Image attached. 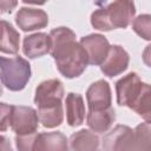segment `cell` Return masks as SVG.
<instances>
[{
  "mask_svg": "<svg viewBox=\"0 0 151 151\" xmlns=\"http://www.w3.org/2000/svg\"><path fill=\"white\" fill-rule=\"evenodd\" d=\"M51 41L50 53L61 76L73 79L83 74L88 61L81 45L76 40V33L68 27H57L48 34Z\"/></svg>",
  "mask_w": 151,
  "mask_h": 151,
  "instance_id": "cell-1",
  "label": "cell"
},
{
  "mask_svg": "<svg viewBox=\"0 0 151 151\" xmlns=\"http://www.w3.org/2000/svg\"><path fill=\"white\" fill-rule=\"evenodd\" d=\"M117 103L138 113L146 123H150V85L143 83L136 72H131L116 83Z\"/></svg>",
  "mask_w": 151,
  "mask_h": 151,
  "instance_id": "cell-2",
  "label": "cell"
},
{
  "mask_svg": "<svg viewBox=\"0 0 151 151\" xmlns=\"http://www.w3.org/2000/svg\"><path fill=\"white\" fill-rule=\"evenodd\" d=\"M136 6L132 1H114L97 8L91 14V25L98 31L126 28L134 19Z\"/></svg>",
  "mask_w": 151,
  "mask_h": 151,
  "instance_id": "cell-3",
  "label": "cell"
},
{
  "mask_svg": "<svg viewBox=\"0 0 151 151\" xmlns=\"http://www.w3.org/2000/svg\"><path fill=\"white\" fill-rule=\"evenodd\" d=\"M31 65L22 57H0V78L9 91H21L31 79Z\"/></svg>",
  "mask_w": 151,
  "mask_h": 151,
  "instance_id": "cell-4",
  "label": "cell"
},
{
  "mask_svg": "<svg viewBox=\"0 0 151 151\" xmlns=\"http://www.w3.org/2000/svg\"><path fill=\"white\" fill-rule=\"evenodd\" d=\"M64 86L59 79H48L41 81L34 94V104L38 110H48L63 106Z\"/></svg>",
  "mask_w": 151,
  "mask_h": 151,
  "instance_id": "cell-5",
  "label": "cell"
},
{
  "mask_svg": "<svg viewBox=\"0 0 151 151\" xmlns=\"http://www.w3.org/2000/svg\"><path fill=\"white\" fill-rule=\"evenodd\" d=\"M9 126L15 136H26L37 133L39 118L37 110L31 106L13 105L9 118Z\"/></svg>",
  "mask_w": 151,
  "mask_h": 151,
  "instance_id": "cell-6",
  "label": "cell"
},
{
  "mask_svg": "<svg viewBox=\"0 0 151 151\" xmlns=\"http://www.w3.org/2000/svg\"><path fill=\"white\" fill-rule=\"evenodd\" d=\"M79 44L81 45V47L84 48L87 55L88 64L94 65V66L103 64L111 46L109 40L104 35L97 34V33L83 37Z\"/></svg>",
  "mask_w": 151,
  "mask_h": 151,
  "instance_id": "cell-7",
  "label": "cell"
},
{
  "mask_svg": "<svg viewBox=\"0 0 151 151\" xmlns=\"http://www.w3.org/2000/svg\"><path fill=\"white\" fill-rule=\"evenodd\" d=\"M134 131L127 125H117L103 138V151H130Z\"/></svg>",
  "mask_w": 151,
  "mask_h": 151,
  "instance_id": "cell-8",
  "label": "cell"
},
{
  "mask_svg": "<svg viewBox=\"0 0 151 151\" xmlns=\"http://www.w3.org/2000/svg\"><path fill=\"white\" fill-rule=\"evenodd\" d=\"M130 63V55L129 53L119 45H112L110 46L109 53L100 65V71L104 73V76L109 78H113L116 76L122 74L127 67Z\"/></svg>",
  "mask_w": 151,
  "mask_h": 151,
  "instance_id": "cell-9",
  "label": "cell"
},
{
  "mask_svg": "<svg viewBox=\"0 0 151 151\" xmlns=\"http://www.w3.org/2000/svg\"><path fill=\"white\" fill-rule=\"evenodd\" d=\"M86 100L88 111H100L111 107L112 94L110 84L104 79L92 83L86 91Z\"/></svg>",
  "mask_w": 151,
  "mask_h": 151,
  "instance_id": "cell-10",
  "label": "cell"
},
{
  "mask_svg": "<svg viewBox=\"0 0 151 151\" xmlns=\"http://www.w3.org/2000/svg\"><path fill=\"white\" fill-rule=\"evenodd\" d=\"M15 22L24 32L45 28L48 25V15L44 9L21 7L15 14Z\"/></svg>",
  "mask_w": 151,
  "mask_h": 151,
  "instance_id": "cell-11",
  "label": "cell"
},
{
  "mask_svg": "<svg viewBox=\"0 0 151 151\" xmlns=\"http://www.w3.org/2000/svg\"><path fill=\"white\" fill-rule=\"evenodd\" d=\"M32 151H68V139L59 131L37 133Z\"/></svg>",
  "mask_w": 151,
  "mask_h": 151,
  "instance_id": "cell-12",
  "label": "cell"
},
{
  "mask_svg": "<svg viewBox=\"0 0 151 151\" xmlns=\"http://www.w3.org/2000/svg\"><path fill=\"white\" fill-rule=\"evenodd\" d=\"M50 48L51 41L47 33L38 32L24 38L22 52L29 59H37L50 53Z\"/></svg>",
  "mask_w": 151,
  "mask_h": 151,
  "instance_id": "cell-13",
  "label": "cell"
},
{
  "mask_svg": "<svg viewBox=\"0 0 151 151\" xmlns=\"http://www.w3.org/2000/svg\"><path fill=\"white\" fill-rule=\"evenodd\" d=\"M100 139L91 130H79L68 139V151H100Z\"/></svg>",
  "mask_w": 151,
  "mask_h": 151,
  "instance_id": "cell-14",
  "label": "cell"
},
{
  "mask_svg": "<svg viewBox=\"0 0 151 151\" xmlns=\"http://www.w3.org/2000/svg\"><path fill=\"white\" fill-rule=\"evenodd\" d=\"M66 106V120L72 127L79 126L85 119V104L81 94L70 92L65 101Z\"/></svg>",
  "mask_w": 151,
  "mask_h": 151,
  "instance_id": "cell-15",
  "label": "cell"
},
{
  "mask_svg": "<svg viewBox=\"0 0 151 151\" xmlns=\"http://www.w3.org/2000/svg\"><path fill=\"white\" fill-rule=\"evenodd\" d=\"M116 120L114 109L111 106L100 111H88L86 116V122L91 131L96 133L106 132Z\"/></svg>",
  "mask_w": 151,
  "mask_h": 151,
  "instance_id": "cell-16",
  "label": "cell"
},
{
  "mask_svg": "<svg viewBox=\"0 0 151 151\" xmlns=\"http://www.w3.org/2000/svg\"><path fill=\"white\" fill-rule=\"evenodd\" d=\"M20 34L11 22L0 19V52L17 54L19 51Z\"/></svg>",
  "mask_w": 151,
  "mask_h": 151,
  "instance_id": "cell-17",
  "label": "cell"
},
{
  "mask_svg": "<svg viewBox=\"0 0 151 151\" xmlns=\"http://www.w3.org/2000/svg\"><path fill=\"white\" fill-rule=\"evenodd\" d=\"M134 138L130 151H151V137H150V123H142L136 126Z\"/></svg>",
  "mask_w": 151,
  "mask_h": 151,
  "instance_id": "cell-18",
  "label": "cell"
},
{
  "mask_svg": "<svg viewBox=\"0 0 151 151\" xmlns=\"http://www.w3.org/2000/svg\"><path fill=\"white\" fill-rule=\"evenodd\" d=\"M132 24V29L144 40H150L151 39V17L149 14H142L138 15L136 19H133Z\"/></svg>",
  "mask_w": 151,
  "mask_h": 151,
  "instance_id": "cell-19",
  "label": "cell"
},
{
  "mask_svg": "<svg viewBox=\"0 0 151 151\" xmlns=\"http://www.w3.org/2000/svg\"><path fill=\"white\" fill-rule=\"evenodd\" d=\"M37 133L26 134V136H15V145L18 151H32Z\"/></svg>",
  "mask_w": 151,
  "mask_h": 151,
  "instance_id": "cell-20",
  "label": "cell"
},
{
  "mask_svg": "<svg viewBox=\"0 0 151 151\" xmlns=\"http://www.w3.org/2000/svg\"><path fill=\"white\" fill-rule=\"evenodd\" d=\"M12 106L7 103H0V131L4 132L9 126V118L12 113Z\"/></svg>",
  "mask_w": 151,
  "mask_h": 151,
  "instance_id": "cell-21",
  "label": "cell"
},
{
  "mask_svg": "<svg viewBox=\"0 0 151 151\" xmlns=\"http://www.w3.org/2000/svg\"><path fill=\"white\" fill-rule=\"evenodd\" d=\"M17 5H18L17 1L0 0V13H11L17 7Z\"/></svg>",
  "mask_w": 151,
  "mask_h": 151,
  "instance_id": "cell-22",
  "label": "cell"
},
{
  "mask_svg": "<svg viewBox=\"0 0 151 151\" xmlns=\"http://www.w3.org/2000/svg\"><path fill=\"white\" fill-rule=\"evenodd\" d=\"M0 151H13L9 138L4 134H0Z\"/></svg>",
  "mask_w": 151,
  "mask_h": 151,
  "instance_id": "cell-23",
  "label": "cell"
},
{
  "mask_svg": "<svg viewBox=\"0 0 151 151\" xmlns=\"http://www.w3.org/2000/svg\"><path fill=\"white\" fill-rule=\"evenodd\" d=\"M2 86H4V85H2V81H1V78H0V97L2 96V91H4V90H2Z\"/></svg>",
  "mask_w": 151,
  "mask_h": 151,
  "instance_id": "cell-24",
  "label": "cell"
}]
</instances>
